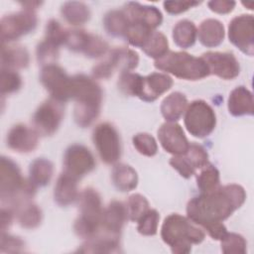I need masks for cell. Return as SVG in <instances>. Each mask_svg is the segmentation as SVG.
Segmentation results:
<instances>
[{"instance_id": "obj_1", "label": "cell", "mask_w": 254, "mask_h": 254, "mask_svg": "<svg viewBox=\"0 0 254 254\" xmlns=\"http://www.w3.org/2000/svg\"><path fill=\"white\" fill-rule=\"evenodd\" d=\"M246 199L244 189L235 184L217 187L191 198L187 205L188 217L202 227L222 222L238 209Z\"/></svg>"}, {"instance_id": "obj_2", "label": "cell", "mask_w": 254, "mask_h": 254, "mask_svg": "<svg viewBox=\"0 0 254 254\" xmlns=\"http://www.w3.org/2000/svg\"><path fill=\"white\" fill-rule=\"evenodd\" d=\"M72 98L75 100L73 117L77 125L87 127L99 115L102 90L95 80L84 74L72 76Z\"/></svg>"}, {"instance_id": "obj_3", "label": "cell", "mask_w": 254, "mask_h": 254, "mask_svg": "<svg viewBox=\"0 0 254 254\" xmlns=\"http://www.w3.org/2000/svg\"><path fill=\"white\" fill-rule=\"evenodd\" d=\"M161 237L173 253L184 254L190 252L191 244H198L204 239V232L189 217L173 213L165 218Z\"/></svg>"}, {"instance_id": "obj_4", "label": "cell", "mask_w": 254, "mask_h": 254, "mask_svg": "<svg viewBox=\"0 0 254 254\" xmlns=\"http://www.w3.org/2000/svg\"><path fill=\"white\" fill-rule=\"evenodd\" d=\"M155 66L187 80H198L209 74L206 64L201 58L185 52H168L164 57L155 61Z\"/></svg>"}, {"instance_id": "obj_5", "label": "cell", "mask_w": 254, "mask_h": 254, "mask_svg": "<svg viewBox=\"0 0 254 254\" xmlns=\"http://www.w3.org/2000/svg\"><path fill=\"white\" fill-rule=\"evenodd\" d=\"M79 214L73 229L81 238L89 239L99 232L103 208L98 192L91 189H85L78 195Z\"/></svg>"}, {"instance_id": "obj_6", "label": "cell", "mask_w": 254, "mask_h": 254, "mask_svg": "<svg viewBox=\"0 0 254 254\" xmlns=\"http://www.w3.org/2000/svg\"><path fill=\"white\" fill-rule=\"evenodd\" d=\"M184 122L189 133L196 138H203L214 130L216 116L208 103L194 100L187 107Z\"/></svg>"}, {"instance_id": "obj_7", "label": "cell", "mask_w": 254, "mask_h": 254, "mask_svg": "<svg viewBox=\"0 0 254 254\" xmlns=\"http://www.w3.org/2000/svg\"><path fill=\"white\" fill-rule=\"evenodd\" d=\"M139 57L133 50L120 47L113 49L107 57L95 64L92 68V74L96 78L107 79L119 69L123 71H130L137 67Z\"/></svg>"}, {"instance_id": "obj_8", "label": "cell", "mask_w": 254, "mask_h": 254, "mask_svg": "<svg viewBox=\"0 0 254 254\" xmlns=\"http://www.w3.org/2000/svg\"><path fill=\"white\" fill-rule=\"evenodd\" d=\"M40 80L51 94V98L63 103L72 98V77H69L66 72L56 64L45 65L42 68Z\"/></svg>"}, {"instance_id": "obj_9", "label": "cell", "mask_w": 254, "mask_h": 254, "mask_svg": "<svg viewBox=\"0 0 254 254\" xmlns=\"http://www.w3.org/2000/svg\"><path fill=\"white\" fill-rule=\"evenodd\" d=\"M92 140L100 159L106 164H114L121 155V144L117 130L110 123L98 124L92 133Z\"/></svg>"}, {"instance_id": "obj_10", "label": "cell", "mask_w": 254, "mask_h": 254, "mask_svg": "<svg viewBox=\"0 0 254 254\" xmlns=\"http://www.w3.org/2000/svg\"><path fill=\"white\" fill-rule=\"evenodd\" d=\"M38 23L34 11L24 9L23 11L9 14L1 19V40L2 44H8L22 36L32 32Z\"/></svg>"}, {"instance_id": "obj_11", "label": "cell", "mask_w": 254, "mask_h": 254, "mask_svg": "<svg viewBox=\"0 0 254 254\" xmlns=\"http://www.w3.org/2000/svg\"><path fill=\"white\" fill-rule=\"evenodd\" d=\"M64 117V105L54 98L44 101L33 116L35 131L42 136H51L59 128Z\"/></svg>"}, {"instance_id": "obj_12", "label": "cell", "mask_w": 254, "mask_h": 254, "mask_svg": "<svg viewBox=\"0 0 254 254\" xmlns=\"http://www.w3.org/2000/svg\"><path fill=\"white\" fill-rule=\"evenodd\" d=\"M229 41L242 53L252 57L254 53V20L252 15H240L228 26Z\"/></svg>"}, {"instance_id": "obj_13", "label": "cell", "mask_w": 254, "mask_h": 254, "mask_svg": "<svg viewBox=\"0 0 254 254\" xmlns=\"http://www.w3.org/2000/svg\"><path fill=\"white\" fill-rule=\"evenodd\" d=\"M64 173L78 180L94 169L95 160L86 147L74 144L69 146L64 153Z\"/></svg>"}, {"instance_id": "obj_14", "label": "cell", "mask_w": 254, "mask_h": 254, "mask_svg": "<svg viewBox=\"0 0 254 254\" xmlns=\"http://www.w3.org/2000/svg\"><path fill=\"white\" fill-rule=\"evenodd\" d=\"M64 45L72 51L83 53L88 58L101 57L108 50V44L103 39L82 30L67 31Z\"/></svg>"}, {"instance_id": "obj_15", "label": "cell", "mask_w": 254, "mask_h": 254, "mask_svg": "<svg viewBox=\"0 0 254 254\" xmlns=\"http://www.w3.org/2000/svg\"><path fill=\"white\" fill-rule=\"evenodd\" d=\"M208 161V154L203 147L197 144H190L188 150L176 155L170 160V165L178 171V173L188 179L190 178L197 169L203 168Z\"/></svg>"}, {"instance_id": "obj_16", "label": "cell", "mask_w": 254, "mask_h": 254, "mask_svg": "<svg viewBox=\"0 0 254 254\" xmlns=\"http://www.w3.org/2000/svg\"><path fill=\"white\" fill-rule=\"evenodd\" d=\"M201 59L206 64L209 74L223 79H233L239 74V63L230 53L207 52L202 55Z\"/></svg>"}, {"instance_id": "obj_17", "label": "cell", "mask_w": 254, "mask_h": 254, "mask_svg": "<svg viewBox=\"0 0 254 254\" xmlns=\"http://www.w3.org/2000/svg\"><path fill=\"white\" fill-rule=\"evenodd\" d=\"M158 138L162 147L175 156L185 153L190 146L183 128L175 122L164 123L158 130Z\"/></svg>"}, {"instance_id": "obj_18", "label": "cell", "mask_w": 254, "mask_h": 254, "mask_svg": "<svg viewBox=\"0 0 254 254\" xmlns=\"http://www.w3.org/2000/svg\"><path fill=\"white\" fill-rule=\"evenodd\" d=\"M173 85V79L166 73L153 72L142 76L137 96L148 102L155 101Z\"/></svg>"}, {"instance_id": "obj_19", "label": "cell", "mask_w": 254, "mask_h": 254, "mask_svg": "<svg viewBox=\"0 0 254 254\" xmlns=\"http://www.w3.org/2000/svg\"><path fill=\"white\" fill-rule=\"evenodd\" d=\"M39 134L24 124L13 126L7 134V146L18 153H29L38 146Z\"/></svg>"}, {"instance_id": "obj_20", "label": "cell", "mask_w": 254, "mask_h": 254, "mask_svg": "<svg viewBox=\"0 0 254 254\" xmlns=\"http://www.w3.org/2000/svg\"><path fill=\"white\" fill-rule=\"evenodd\" d=\"M123 12L129 22L146 25L152 30L160 26L163 21L162 13L157 7L142 5L138 2H128L125 4Z\"/></svg>"}, {"instance_id": "obj_21", "label": "cell", "mask_w": 254, "mask_h": 254, "mask_svg": "<svg viewBox=\"0 0 254 254\" xmlns=\"http://www.w3.org/2000/svg\"><path fill=\"white\" fill-rule=\"evenodd\" d=\"M128 218L126 205L118 200L111 201L106 208L103 209L101 219V232L120 237V232Z\"/></svg>"}, {"instance_id": "obj_22", "label": "cell", "mask_w": 254, "mask_h": 254, "mask_svg": "<svg viewBox=\"0 0 254 254\" xmlns=\"http://www.w3.org/2000/svg\"><path fill=\"white\" fill-rule=\"evenodd\" d=\"M76 179L66 173H63L55 186L54 197L55 201L62 206H66L78 198Z\"/></svg>"}, {"instance_id": "obj_23", "label": "cell", "mask_w": 254, "mask_h": 254, "mask_svg": "<svg viewBox=\"0 0 254 254\" xmlns=\"http://www.w3.org/2000/svg\"><path fill=\"white\" fill-rule=\"evenodd\" d=\"M228 110L233 116L253 114V95L244 86L234 88L228 97Z\"/></svg>"}, {"instance_id": "obj_24", "label": "cell", "mask_w": 254, "mask_h": 254, "mask_svg": "<svg viewBox=\"0 0 254 254\" xmlns=\"http://www.w3.org/2000/svg\"><path fill=\"white\" fill-rule=\"evenodd\" d=\"M82 253H113L119 251V237L98 232L77 250Z\"/></svg>"}, {"instance_id": "obj_25", "label": "cell", "mask_w": 254, "mask_h": 254, "mask_svg": "<svg viewBox=\"0 0 254 254\" xmlns=\"http://www.w3.org/2000/svg\"><path fill=\"white\" fill-rule=\"evenodd\" d=\"M197 35L199 42L203 46L213 48L222 43L224 27L222 23L216 19H206L199 25Z\"/></svg>"}, {"instance_id": "obj_26", "label": "cell", "mask_w": 254, "mask_h": 254, "mask_svg": "<svg viewBox=\"0 0 254 254\" xmlns=\"http://www.w3.org/2000/svg\"><path fill=\"white\" fill-rule=\"evenodd\" d=\"M29 61V53L24 47L2 44L1 67L15 70L16 68L26 67Z\"/></svg>"}, {"instance_id": "obj_27", "label": "cell", "mask_w": 254, "mask_h": 254, "mask_svg": "<svg viewBox=\"0 0 254 254\" xmlns=\"http://www.w3.org/2000/svg\"><path fill=\"white\" fill-rule=\"evenodd\" d=\"M188 100L185 94L176 91L168 95L161 104V113L168 122H175L186 111Z\"/></svg>"}, {"instance_id": "obj_28", "label": "cell", "mask_w": 254, "mask_h": 254, "mask_svg": "<svg viewBox=\"0 0 254 254\" xmlns=\"http://www.w3.org/2000/svg\"><path fill=\"white\" fill-rule=\"evenodd\" d=\"M111 178L114 186L121 191H130L138 185V175L129 165L117 164L113 167Z\"/></svg>"}, {"instance_id": "obj_29", "label": "cell", "mask_w": 254, "mask_h": 254, "mask_svg": "<svg viewBox=\"0 0 254 254\" xmlns=\"http://www.w3.org/2000/svg\"><path fill=\"white\" fill-rule=\"evenodd\" d=\"M53 173L54 166L52 162L44 158H38L30 165L29 180L35 187H45L50 183Z\"/></svg>"}, {"instance_id": "obj_30", "label": "cell", "mask_w": 254, "mask_h": 254, "mask_svg": "<svg viewBox=\"0 0 254 254\" xmlns=\"http://www.w3.org/2000/svg\"><path fill=\"white\" fill-rule=\"evenodd\" d=\"M61 12L64 20L73 26L82 25L90 18V11L88 6L78 1L65 2L62 6Z\"/></svg>"}, {"instance_id": "obj_31", "label": "cell", "mask_w": 254, "mask_h": 254, "mask_svg": "<svg viewBox=\"0 0 254 254\" xmlns=\"http://www.w3.org/2000/svg\"><path fill=\"white\" fill-rule=\"evenodd\" d=\"M197 30L194 24L189 20L179 21L173 29V39L175 44L183 49L191 47L196 39Z\"/></svg>"}, {"instance_id": "obj_32", "label": "cell", "mask_w": 254, "mask_h": 254, "mask_svg": "<svg viewBox=\"0 0 254 254\" xmlns=\"http://www.w3.org/2000/svg\"><path fill=\"white\" fill-rule=\"evenodd\" d=\"M19 224L27 229L38 227L42 221V210L40 207L30 201L25 202L16 208Z\"/></svg>"}, {"instance_id": "obj_33", "label": "cell", "mask_w": 254, "mask_h": 254, "mask_svg": "<svg viewBox=\"0 0 254 254\" xmlns=\"http://www.w3.org/2000/svg\"><path fill=\"white\" fill-rule=\"evenodd\" d=\"M103 26L107 34L111 36H124L129 26V20L123 11L112 10L104 16Z\"/></svg>"}, {"instance_id": "obj_34", "label": "cell", "mask_w": 254, "mask_h": 254, "mask_svg": "<svg viewBox=\"0 0 254 254\" xmlns=\"http://www.w3.org/2000/svg\"><path fill=\"white\" fill-rule=\"evenodd\" d=\"M168 48L169 43L166 36L161 32L153 31L141 49L148 57L158 60L168 53Z\"/></svg>"}, {"instance_id": "obj_35", "label": "cell", "mask_w": 254, "mask_h": 254, "mask_svg": "<svg viewBox=\"0 0 254 254\" xmlns=\"http://www.w3.org/2000/svg\"><path fill=\"white\" fill-rule=\"evenodd\" d=\"M197 187L201 192L215 190L219 185V172L211 164H206L196 177Z\"/></svg>"}, {"instance_id": "obj_36", "label": "cell", "mask_w": 254, "mask_h": 254, "mask_svg": "<svg viewBox=\"0 0 254 254\" xmlns=\"http://www.w3.org/2000/svg\"><path fill=\"white\" fill-rule=\"evenodd\" d=\"M153 30L146 25L140 23H131L129 22V26L125 33V37L130 45L134 47L142 48L146 43Z\"/></svg>"}, {"instance_id": "obj_37", "label": "cell", "mask_w": 254, "mask_h": 254, "mask_svg": "<svg viewBox=\"0 0 254 254\" xmlns=\"http://www.w3.org/2000/svg\"><path fill=\"white\" fill-rule=\"evenodd\" d=\"M149 209V202L145 196L134 193L128 197L126 203L127 216L132 221H138L139 218Z\"/></svg>"}, {"instance_id": "obj_38", "label": "cell", "mask_w": 254, "mask_h": 254, "mask_svg": "<svg viewBox=\"0 0 254 254\" xmlns=\"http://www.w3.org/2000/svg\"><path fill=\"white\" fill-rule=\"evenodd\" d=\"M59 47L55 43L44 39L38 46H37V60L40 64L45 65L55 64L59 57Z\"/></svg>"}, {"instance_id": "obj_39", "label": "cell", "mask_w": 254, "mask_h": 254, "mask_svg": "<svg viewBox=\"0 0 254 254\" xmlns=\"http://www.w3.org/2000/svg\"><path fill=\"white\" fill-rule=\"evenodd\" d=\"M159 220V212L155 209H148L138 220V232L146 236L155 235L158 230Z\"/></svg>"}, {"instance_id": "obj_40", "label": "cell", "mask_w": 254, "mask_h": 254, "mask_svg": "<svg viewBox=\"0 0 254 254\" xmlns=\"http://www.w3.org/2000/svg\"><path fill=\"white\" fill-rule=\"evenodd\" d=\"M246 240L237 233H226L221 238V250L225 254H244L246 252Z\"/></svg>"}, {"instance_id": "obj_41", "label": "cell", "mask_w": 254, "mask_h": 254, "mask_svg": "<svg viewBox=\"0 0 254 254\" xmlns=\"http://www.w3.org/2000/svg\"><path fill=\"white\" fill-rule=\"evenodd\" d=\"M21 85H22V79L14 69L1 67L0 89H1L2 95L9 94L19 90Z\"/></svg>"}, {"instance_id": "obj_42", "label": "cell", "mask_w": 254, "mask_h": 254, "mask_svg": "<svg viewBox=\"0 0 254 254\" xmlns=\"http://www.w3.org/2000/svg\"><path fill=\"white\" fill-rule=\"evenodd\" d=\"M133 145L136 150L147 157H152L158 152V145L153 136L148 133H138L133 137Z\"/></svg>"}, {"instance_id": "obj_43", "label": "cell", "mask_w": 254, "mask_h": 254, "mask_svg": "<svg viewBox=\"0 0 254 254\" xmlns=\"http://www.w3.org/2000/svg\"><path fill=\"white\" fill-rule=\"evenodd\" d=\"M142 76L138 73H134L131 71H123L118 80L119 89L127 94L137 96L140 82Z\"/></svg>"}, {"instance_id": "obj_44", "label": "cell", "mask_w": 254, "mask_h": 254, "mask_svg": "<svg viewBox=\"0 0 254 254\" xmlns=\"http://www.w3.org/2000/svg\"><path fill=\"white\" fill-rule=\"evenodd\" d=\"M67 31L64 30L57 20H50L46 26L45 39L61 46L65 43Z\"/></svg>"}, {"instance_id": "obj_45", "label": "cell", "mask_w": 254, "mask_h": 254, "mask_svg": "<svg viewBox=\"0 0 254 254\" xmlns=\"http://www.w3.org/2000/svg\"><path fill=\"white\" fill-rule=\"evenodd\" d=\"M0 246L2 253H16L23 251L25 242L20 237L13 236L2 231Z\"/></svg>"}, {"instance_id": "obj_46", "label": "cell", "mask_w": 254, "mask_h": 254, "mask_svg": "<svg viewBox=\"0 0 254 254\" xmlns=\"http://www.w3.org/2000/svg\"><path fill=\"white\" fill-rule=\"evenodd\" d=\"M199 3L200 2L197 1H165L164 7L170 14H180L198 5Z\"/></svg>"}, {"instance_id": "obj_47", "label": "cell", "mask_w": 254, "mask_h": 254, "mask_svg": "<svg viewBox=\"0 0 254 254\" xmlns=\"http://www.w3.org/2000/svg\"><path fill=\"white\" fill-rule=\"evenodd\" d=\"M234 1H228V0H212L207 3L209 9L212 12L218 13V14H227L231 12L235 7Z\"/></svg>"}, {"instance_id": "obj_48", "label": "cell", "mask_w": 254, "mask_h": 254, "mask_svg": "<svg viewBox=\"0 0 254 254\" xmlns=\"http://www.w3.org/2000/svg\"><path fill=\"white\" fill-rule=\"evenodd\" d=\"M203 228L207 231L208 235L215 240H221V238L227 233V229L222 222L209 223L203 226Z\"/></svg>"}, {"instance_id": "obj_49", "label": "cell", "mask_w": 254, "mask_h": 254, "mask_svg": "<svg viewBox=\"0 0 254 254\" xmlns=\"http://www.w3.org/2000/svg\"><path fill=\"white\" fill-rule=\"evenodd\" d=\"M14 210L11 207L2 206L1 208V232L5 231L12 223Z\"/></svg>"}]
</instances>
